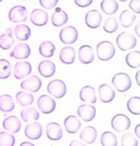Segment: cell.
Instances as JSON below:
<instances>
[{
	"mask_svg": "<svg viewBox=\"0 0 140 146\" xmlns=\"http://www.w3.org/2000/svg\"><path fill=\"white\" fill-rule=\"evenodd\" d=\"M97 57L101 61H110L115 55V47L110 40H103L96 47Z\"/></svg>",
	"mask_w": 140,
	"mask_h": 146,
	"instance_id": "cell-1",
	"label": "cell"
},
{
	"mask_svg": "<svg viewBox=\"0 0 140 146\" xmlns=\"http://www.w3.org/2000/svg\"><path fill=\"white\" fill-rule=\"evenodd\" d=\"M111 83L119 92H126L131 88V77L125 72L116 73L111 79Z\"/></svg>",
	"mask_w": 140,
	"mask_h": 146,
	"instance_id": "cell-2",
	"label": "cell"
},
{
	"mask_svg": "<svg viewBox=\"0 0 140 146\" xmlns=\"http://www.w3.org/2000/svg\"><path fill=\"white\" fill-rule=\"evenodd\" d=\"M136 38L128 32H122L116 38V44L121 51H128L135 47Z\"/></svg>",
	"mask_w": 140,
	"mask_h": 146,
	"instance_id": "cell-3",
	"label": "cell"
},
{
	"mask_svg": "<svg viewBox=\"0 0 140 146\" xmlns=\"http://www.w3.org/2000/svg\"><path fill=\"white\" fill-rule=\"evenodd\" d=\"M66 85L61 80L55 79L51 81V82H49L47 85V92L51 96H53L54 98L61 99L64 97V95L66 94Z\"/></svg>",
	"mask_w": 140,
	"mask_h": 146,
	"instance_id": "cell-4",
	"label": "cell"
},
{
	"mask_svg": "<svg viewBox=\"0 0 140 146\" xmlns=\"http://www.w3.org/2000/svg\"><path fill=\"white\" fill-rule=\"evenodd\" d=\"M111 127L115 132L122 133L128 131L131 127V119L126 114L118 113L111 118Z\"/></svg>",
	"mask_w": 140,
	"mask_h": 146,
	"instance_id": "cell-5",
	"label": "cell"
},
{
	"mask_svg": "<svg viewBox=\"0 0 140 146\" xmlns=\"http://www.w3.org/2000/svg\"><path fill=\"white\" fill-rule=\"evenodd\" d=\"M28 18V11L24 6L17 5L9 11V19L14 23L25 22Z\"/></svg>",
	"mask_w": 140,
	"mask_h": 146,
	"instance_id": "cell-6",
	"label": "cell"
},
{
	"mask_svg": "<svg viewBox=\"0 0 140 146\" xmlns=\"http://www.w3.org/2000/svg\"><path fill=\"white\" fill-rule=\"evenodd\" d=\"M59 40L64 44H73L78 40V31L74 26H66L59 32Z\"/></svg>",
	"mask_w": 140,
	"mask_h": 146,
	"instance_id": "cell-7",
	"label": "cell"
},
{
	"mask_svg": "<svg viewBox=\"0 0 140 146\" xmlns=\"http://www.w3.org/2000/svg\"><path fill=\"white\" fill-rule=\"evenodd\" d=\"M38 107L44 114L52 113L56 109V101L51 96L42 94L38 99Z\"/></svg>",
	"mask_w": 140,
	"mask_h": 146,
	"instance_id": "cell-8",
	"label": "cell"
},
{
	"mask_svg": "<svg viewBox=\"0 0 140 146\" xmlns=\"http://www.w3.org/2000/svg\"><path fill=\"white\" fill-rule=\"evenodd\" d=\"M102 14L97 10H89L85 15V23L88 28L96 29L102 23Z\"/></svg>",
	"mask_w": 140,
	"mask_h": 146,
	"instance_id": "cell-9",
	"label": "cell"
},
{
	"mask_svg": "<svg viewBox=\"0 0 140 146\" xmlns=\"http://www.w3.org/2000/svg\"><path fill=\"white\" fill-rule=\"evenodd\" d=\"M41 80L40 78H38L36 75H33L30 78H27V79H24L20 83V88L22 90H24L26 91H29V92L35 93L38 92V90H40L41 88Z\"/></svg>",
	"mask_w": 140,
	"mask_h": 146,
	"instance_id": "cell-10",
	"label": "cell"
},
{
	"mask_svg": "<svg viewBox=\"0 0 140 146\" xmlns=\"http://www.w3.org/2000/svg\"><path fill=\"white\" fill-rule=\"evenodd\" d=\"M30 55H31L30 46L27 43L20 42L15 45L12 52L10 53V57L17 60H25L29 58Z\"/></svg>",
	"mask_w": 140,
	"mask_h": 146,
	"instance_id": "cell-11",
	"label": "cell"
},
{
	"mask_svg": "<svg viewBox=\"0 0 140 146\" xmlns=\"http://www.w3.org/2000/svg\"><path fill=\"white\" fill-rule=\"evenodd\" d=\"M32 72V66L29 62H18L15 64L14 76L15 79L21 80L28 77Z\"/></svg>",
	"mask_w": 140,
	"mask_h": 146,
	"instance_id": "cell-12",
	"label": "cell"
},
{
	"mask_svg": "<svg viewBox=\"0 0 140 146\" xmlns=\"http://www.w3.org/2000/svg\"><path fill=\"white\" fill-rule=\"evenodd\" d=\"M30 20L36 26H44L48 23L49 17L47 12L42 9H34L31 12Z\"/></svg>",
	"mask_w": 140,
	"mask_h": 146,
	"instance_id": "cell-13",
	"label": "cell"
},
{
	"mask_svg": "<svg viewBox=\"0 0 140 146\" xmlns=\"http://www.w3.org/2000/svg\"><path fill=\"white\" fill-rule=\"evenodd\" d=\"M78 58H79V61L81 62L82 64H91V62L94 61V58H95V54H94V51H93V48L90 45H87V44L82 45L81 47L79 48V51H78Z\"/></svg>",
	"mask_w": 140,
	"mask_h": 146,
	"instance_id": "cell-14",
	"label": "cell"
},
{
	"mask_svg": "<svg viewBox=\"0 0 140 146\" xmlns=\"http://www.w3.org/2000/svg\"><path fill=\"white\" fill-rule=\"evenodd\" d=\"M24 134L29 139L37 140L40 139L42 135V125L37 121L28 124L24 129Z\"/></svg>",
	"mask_w": 140,
	"mask_h": 146,
	"instance_id": "cell-15",
	"label": "cell"
},
{
	"mask_svg": "<svg viewBox=\"0 0 140 146\" xmlns=\"http://www.w3.org/2000/svg\"><path fill=\"white\" fill-rule=\"evenodd\" d=\"M2 126L7 132H11L12 134H17L21 129V122L17 116L10 115L3 120Z\"/></svg>",
	"mask_w": 140,
	"mask_h": 146,
	"instance_id": "cell-16",
	"label": "cell"
},
{
	"mask_svg": "<svg viewBox=\"0 0 140 146\" xmlns=\"http://www.w3.org/2000/svg\"><path fill=\"white\" fill-rule=\"evenodd\" d=\"M77 113L80 118L83 119L85 122H90L94 119L96 115V109L89 104H84V105L79 106Z\"/></svg>",
	"mask_w": 140,
	"mask_h": 146,
	"instance_id": "cell-17",
	"label": "cell"
},
{
	"mask_svg": "<svg viewBox=\"0 0 140 146\" xmlns=\"http://www.w3.org/2000/svg\"><path fill=\"white\" fill-rule=\"evenodd\" d=\"M63 132L61 125L57 122H50L46 126V137L50 140L57 141L63 137Z\"/></svg>",
	"mask_w": 140,
	"mask_h": 146,
	"instance_id": "cell-18",
	"label": "cell"
},
{
	"mask_svg": "<svg viewBox=\"0 0 140 146\" xmlns=\"http://www.w3.org/2000/svg\"><path fill=\"white\" fill-rule=\"evenodd\" d=\"M99 98L103 103H110L115 98V91L112 87L108 84H102L98 88Z\"/></svg>",
	"mask_w": 140,
	"mask_h": 146,
	"instance_id": "cell-19",
	"label": "cell"
},
{
	"mask_svg": "<svg viewBox=\"0 0 140 146\" xmlns=\"http://www.w3.org/2000/svg\"><path fill=\"white\" fill-rule=\"evenodd\" d=\"M80 99L84 102L94 104L97 102V95H96L95 88L91 86H85L81 88L79 93Z\"/></svg>",
	"mask_w": 140,
	"mask_h": 146,
	"instance_id": "cell-20",
	"label": "cell"
},
{
	"mask_svg": "<svg viewBox=\"0 0 140 146\" xmlns=\"http://www.w3.org/2000/svg\"><path fill=\"white\" fill-rule=\"evenodd\" d=\"M38 73H40L42 77L50 78L55 74L56 66H55V64L51 61H42L38 64Z\"/></svg>",
	"mask_w": 140,
	"mask_h": 146,
	"instance_id": "cell-21",
	"label": "cell"
},
{
	"mask_svg": "<svg viewBox=\"0 0 140 146\" xmlns=\"http://www.w3.org/2000/svg\"><path fill=\"white\" fill-rule=\"evenodd\" d=\"M64 128H65L66 132L69 134H76V133L81 129L82 123L79 120L77 116L75 115H69L64 119L63 122Z\"/></svg>",
	"mask_w": 140,
	"mask_h": 146,
	"instance_id": "cell-22",
	"label": "cell"
},
{
	"mask_svg": "<svg viewBox=\"0 0 140 146\" xmlns=\"http://www.w3.org/2000/svg\"><path fill=\"white\" fill-rule=\"evenodd\" d=\"M76 59V51L71 46H66L61 49L59 60L64 64H72Z\"/></svg>",
	"mask_w": 140,
	"mask_h": 146,
	"instance_id": "cell-23",
	"label": "cell"
},
{
	"mask_svg": "<svg viewBox=\"0 0 140 146\" xmlns=\"http://www.w3.org/2000/svg\"><path fill=\"white\" fill-rule=\"evenodd\" d=\"M67 21H68V15H67L66 12H64L61 8H56L55 12L51 17L52 24L55 27H61V26L66 24Z\"/></svg>",
	"mask_w": 140,
	"mask_h": 146,
	"instance_id": "cell-24",
	"label": "cell"
},
{
	"mask_svg": "<svg viewBox=\"0 0 140 146\" xmlns=\"http://www.w3.org/2000/svg\"><path fill=\"white\" fill-rule=\"evenodd\" d=\"M20 115H21L22 120L26 123H33L40 118V113L37 109L33 108V107H26V108L22 109Z\"/></svg>",
	"mask_w": 140,
	"mask_h": 146,
	"instance_id": "cell-25",
	"label": "cell"
},
{
	"mask_svg": "<svg viewBox=\"0 0 140 146\" xmlns=\"http://www.w3.org/2000/svg\"><path fill=\"white\" fill-rule=\"evenodd\" d=\"M80 139H82L83 142L92 144L97 139V130L93 126H87L83 129V131L80 134Z\"/></svg>",
	"mask_w": 140,
	"mask_h": 146,
	"instance_id": "cell-26",
	"label": "cell"
},
{
	"mask_svg": "<svg viewBox=\"0 0 140 146\" xmlns=\"http://www.w3.org/2000/svg\"><path fill=\"white\" fill-rule=\"evenodd\" d=\"M14 34L17 40L20 41L28 40L31 36V29L26 24H17L14 29Z\"/></svg>",
	"mask_w": 140,
	"mask_h": 146,
	"instance_id": "cell-27",
	"label": "cell"
},
{
	"mask_svg": "<svg viewBox=\"0 0 140 146\" xmlns=\"http://www.w3.org/2000/svg\"><path fill=\"white\" fill-rule=\"evenodd\" d=\"M12 31V28H9L6 31V33L0 36V48L3 49V50H9L15 44V38Z\"/></svg>",
	"mask_w": 140,
	"mask_h": 146,
	"instance_id": "cell-28",
	"label": "cell"
},
{
	"mask_svg": "<svg viewBox=\"0 0 140 146\" xmlns=\"http://www.w3.org/2000/svg\"><path fill=\"white\" fill-rule=\"evenodd\" d=\"M15 108V104L14 98L10 94H2L0 96V111L3 113H10L14 111Z\"/></svg>",
	"mask_w": 140,
	"mask_h": 146,
	"instance_id": "cell-29",
	"label": "cell"
},
{
	"mask_svg": "<svg viewBox=\"0 0 140 146\" xmlns=\"http://www.w3.org/2000/svg\"><path fill=\"white\" fill-rule=\"evenodd\" d=\"M55 51H56L55 44L49 40L43 41V42H41L40 44V46H38L40 55L44 57V58H51V57H53Z\"/></svg>",
	"mask_w": 140,
	"mask_h": 146,
	"instance_id": "cell-30",
	"label": "cell"
},
{
	"mask_svg": "<svg viewBox=\"0 0 140 146\" xmlns=\"http://www.w3.org/2000/svg\"><path fill=\"white\" fill-rule=\"evenodd\" d=\"M15 100L19 104L20 106L23 107H28L32 105L34 103V95L30 92H26V91H18L15 94Z\"/></svg>",
	"mask_w": 140,
	"mask_h": 146,
	"instance_id": "cell-31",
	"label": "cell"
},
{
	"mask_svg": "<svg viewBox=\"0 0 140 146\" xmlns=\"http://www.w3.org/2000/svg\"><path fill=\"white\" fill-rule=\"evenodd\" d=\"M135 19H136L135 14L131 13V11H129V10L123 11L120 14V15H119V20H120V22H121V25L125 28L131 27V26L133 25V23L135 21Z\"/></svg>",
	"mask_w": 140,
	"mask_h": 146,
	"instance_id": "cell-32",
	"label": "cell"
},
{
	"mask_svg": "<svg viewBox=\"0 0 140 146\" xmlns=\"http://www.w3.org/2000/svg\"><path fill=\"white\" fill-rule=\"evenodd\" d=\"M118 3L114 0H103L101 2V9L102 11L108 15H114L118 11Z\"/></svg>",
	"mask_w": 140,
	"mask_h": 146,
	"instance_id": "cell-33",
	"label": "cell"
},
{
	"mask_svg": "<svg viewBox=\"0 0 140 146\" xmlns=\"http://www.w3.org/2000/svg\"><path fill=\"white\" fill-rule=\"evenodd\" d=\"M101 145L102 146H117V137L112 132L106 131L101 135Z\"/></svg>",
	"mask_w": 140,
	"mask_h": 146,
	"instance_id": "cell-34",
	"label": "cell"
},
{
	"mask_svg": "<svg viewBox=\"0 0 140 146\" xmlns=\"http://www.w3.org/2000/svg\"><path fill=\"white\" fill-rule=\"evenodd\" d=\"M126 62L128 66L131 68H139L140 66V52L139 51H133L127 54L126 56Z\"/></svg>",
	"mask_w": 140,
	"mask_h": 146,
	"instance_id": "cell-35",
	"label": "cell"
},
{
	"mask_svg": "<svg viewBox=\"0 0 140 146\" xmlns=\"http://www.w3.org/2000/svg\"><path fill=\"white\" fill-rule=\"evenodd\" d=\"M127 109L129 113L134 115L140 114V97L139 96H133L131 97L127 102Z\"/></svg>",
	"mask_w": 140,
	"mask_h": 146,
	"instance_id": "cell-36",
	"label": "cell"
},
{
	"mask_svg": "<svg viewBox=\"0 0 140 146\" xmlns=\"http://www.w3.org/2000/svg\"><path fill=\"white\" fill-rule=\"evenodd\" d=\"M12 74L11 62L6 59H0V79H8Z\"/></svg>",
	"mask_w": 140,
	"mask_h": 146,
	"instance_id": "cell-37",
	"label": "cell"
},
{
	"mask_svg": "<svg viewBox=\"0 0 140 146\" xmlns=\"http://www.w3.org/2000/svg\"><path fill=\"white\" fill-rule=\"evenodd\" d=\"M103 29L105 32L108 34H112L117 31L118 29V22L114 17H110L106 19L105 23L103 25Z\"/></svg>",
	"mask_w": 140,
	"mask_h": 146,
	"instance_id": "cell-38",
	"label": "cell"
},
{
	"mask_svg": "<svg viewBox=\"0 0 140 146\" xmlns=\"http://www.w3.org/2000/svg\"><path fill=\"white\" fill-rule=\"evenodd\" d=\"M139 142L131 133H125L121 137V146H138Z\"/></svg>",
	"mask_w": 140,
	"mask_h": 146,
	"instance_id": "cell-39",
	"label": "cell"
},
{
	"mask_svg": "<svg viewBox=\"0 0 140 146\" xmlns=\"http://www.w3.org/2000/svg\"><path fill=\"white\" fill-rule=\"evenodd\" d=\"M15 137L8 132H0V146H15Z\"/></svg>",
	"mask_w": 140,
	"mask_h": 146,
	"instance_id": "cell-40",
	"label": "cell"
},
{
	"mask_svg": "<svg viewBox=\"0 0 140 146\" xmlns=\"http://www.w3.org/2000/svg\"><path fill=\"white\" fill-rule=\"evenodd\" d=\"M58 0H40V6L44 9H53L58 5Z\"/></svg>",
	"mask_w": 140,
	"mask_h": 146,
	"instance_id": "cell-41",
	"label": "cell"
},
{
	"mask_svg": "<svg viewBox=\"0 0 140 146\" xmlns=\"http://www.w3.org/2000/svg\"><path fill=\"white\" fill-rule=\"evenodd\" d=\"M129 9L131 10L135 14H139L140 13V1L139 0H133V1L129 2Z\"/></svg>",
	"mask_w": 140,
	"mask_h": 146,
	"instance_id": "cell-42",
	"label": "cell"
},
{
	"mask_svg": "<svg viewBox=\"0 0 140 146\" xmlns=\"http://www.w3.org/2000/svg\"><path fill=\"white\" fill-rule=\"evenodd\" d=\"M92 0H75V4L81 8L88 7L89 5L92 4Z\"/></svg>",
	"mask_w": 140,
	"mask_h": 146,
	"instance_id": "cell-43",
	"label": "cell"
},
{
	"mask_svg": "<svg viewBox=\"0 0 140 146\" xmlns=\"http://www.w3.org/2000/svg\"><path fill=\"white\" fill-rule=\"evenodd\" d=\"M69 146H85V144L81 140H72Z\"/></svg>",
	"mask_w": 140,
	"mask_h": 146,
	"instance_id": "cell-44",
	"label": "cell"
},
{
	"mask_svg": "<svg viewBox=\"0 0 140 146\" xmlns=\"http://www.w3.org/2000/svg\"><path fill=\"white\" fill-rule=\"evenodd\" d=\"M140 125L139 124H137L136 125V127H135V129H134V133H135V135H137V139H139L140 137Z\"/></svg>",
	"mask_w": 140,
	"mask_h": 146,
	"instance_id": "cell-45",
	"label": "cell"
},
{
	"mask_svg": "<svg viewBox=\"0 0 140 146\" xmlns=\"http://www.w3.org/2000/svg\"><path fill=\"white\" fill-rule=\"evenodd\" d=\"M139 27H140V21L137 22V24L135 25V28H134V31H135L137 36H140V33H139Z\"/></svg>",
	"mask_w": 140,
	"mask_h": 146,
	"instance_id": "cell-46",
	"label": "cell"
},
{
	"mask_svg": "<svg viewBox=\"0 0 140 146\" xmlns=\"http://www.w3.org/2000/svg\"><path fill=\"white\" fill-rule=\"evenodd\" d=\"M19 146H35V145H34L33 143L29 142V141H23V142L20 143Z\"/></svg>",
	"mask_w": 140,
	"mask_h": 146,
	"instance_id": "cell-47",
	"label": "cell"
},
{
	"mask_svg": "<svg viewBox=\"0 0 140 146\" xmlns=\"http://www.w3.org/2000/svg\"><path fill=\"white\" fill-rule=\"evenodd\" d=\"M139 76H140V71H137V73L135 74V80L137 82V85L140 86V82H139Z\"/></svg>",
	"mask_w": 140,
	"mask_h": 146,
	"instance_id": "cell-48",
	"label": "cell"
},
{
	"mask_svg": "<svg viewBox=\"0 0 140 146\" xmlns=\"http://www.w3.org/2000/svg\"><path fill=\"white\" fill-rule=\"evenodd\" d=\"M0 2H1V0H0Z\"/></svg>",
	"mask_w": 140,
	"mask_h": 146,
	"instance_id": "cell-49",
	"label": "cell"
}]
</instances>
